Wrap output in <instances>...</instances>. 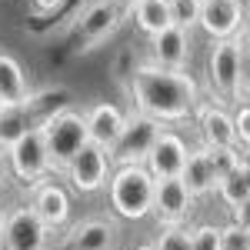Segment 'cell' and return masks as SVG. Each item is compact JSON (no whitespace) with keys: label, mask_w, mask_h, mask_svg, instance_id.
<instances>
[{"label":"cell","mask_w":250,"mask_h":250,"mask_svg":"<svg viewBox=\"0 0 250 250\" xmlns=\"http://www.w3.org/2000/svg\"><path fill=\"white\" fill-rule=\"evenodd\" d=\"M124 87L130 94V104H134L137 114L154 117L164 127L177 124V120H187L204 104L200 87L187 70H167V67H157L154 60L134 67Z\"/></svg>","instance_id":"cell-1"},{"label":"cell","mask_w":250,"mask_h":250,"mask_svg":"<svg viewBox=\"0 0 250 250\" xmlns=\"http://www.w3.org/2000/svg\"><path fill=\"white\" fill-rule=\"evenodd\" d=\"M154 190L157 180L147 167H117L110 173V210L124 220H140L147 213H154Z\"/></svg>","instance_id":"cell-2"},{"label":"cell","mask_w":250,"mask_h":250,"mask_svg":"<svg viewBox=\"0 0 250 250\" xmlns=\"http://www.w3.org/2000/svg\"><path fill=\"white\" fill-rule=\"evenodd\" d=\"M164 130H167V127H164L160 120L130 110L124 130L117 137V144L107 150V154H110V164H114V167H144L147 157H150V150H154L157 137L164 134Z\"/></svg>","instance_id":"cell-3"},{"label":"cell","mask_w":250,"mask_h":250,"mask_svg":"<svg viewBox=\"0 0 250 250\" xmlns=\"http://www.w3.org/2000/svg\"><path fill=\"white\" fill-rule=\"evenodd\" d=\"M43 144H47V154H50V164L54 170H63L74 154H80L87 144H90V134H87V124H83V114L80 110H60L57 117H50L43 127Z\"/></svg>","instance_id":"cell-4"},{"label":"cell","mask_w":250,"mask_h":250,"mask_svg":"<svg viewBox=\"0 0 250 250\" xmlns=\"http://www.w3.org/2000/svg\"><path fill=\"white\" fill-rule=\"evenodd\" d=\"M207 77L220 100H244V37L213 40L207 57Z\"/></svg>","instance_id":"cell-5"},{"label":"cell","mask_w":250,"mask_h":250,"mask_svg":"<svg viewBox=\"0 0 250 250\" xmlns=\"http://www.w3.org/2000/svg\"><path fill=\"white\" fill-rule=\"evenodd\" d=\"M124 20V3L120 0H94L77 14L70 34L77 40V50H94L107 37H114Z\"/></svg>","instance_id":"cell-6"},{"label":"cell","mask_w":250,"mask_h":250,"mask_svg":"<svg viewBox=\"0 0 250 250\" xmlns=\"http://www.w3.org/2000/svg\"><path fill=\"white\" fill-rule=\"evenodd\" d=\"M47 244H50V227L37 217L30 204L3 213V230H0L3 250H47Z\"/></svg>","instance_id":"cell-7"},{"label":"cell","mask_w":250,"mask_h":250,"mask_svg":"<svg viewBox=\"0 0 250 250\" xmlns=\"http://www.w3.org/2000/svg\"><path fill=\"white\" fill-rule=\"evenodd\" d=\"M7 164H10V170H14V177H17L20 184H27V187L43 184V177L54 170V164H50V154H47V144H43L40 127L37 130H27L7 150Z\"/></svg>","instance_id":"cell-8"},{"label":"cell","mask_w":250,"mask_h":250,"mask_svg":"<svg viewBox=\"0 0 250 250\" xmlns=\"http://www.w3.org/2000/svg\"><path fill=\"white\" fill-rule=\"evenodd\" d=\"M110 154L104 150V147H97V144H87L80 154H74V160L63 167V177L70 180V187L77 193H97L104 190L107 184H110Z\"/></svg>","instance_id":"cell-9"},{"label":"cell","mask_w":250,"mask_h":250,"mask_svg":"<svg viewBox=\"0 0 250 250\" xmlns=\"http://www.w3.org/2000/svg\"><path fill=\"white\" fill-rule=\"evenodd\" d=\"M197 27L210 40L244 37L247 7H244V0H204V7H200V23H197Z\"/></svg>","instance_id":"cell-10"},{"label":"cell","mask_w":250,"mask_h":250,"mask_svg":"<svg viewBox=\"0 0 250 250\" xmlns=\"http://www.w3.org/2000/svg\"><path fill=\"white\" fill-rule=\"evenodd\" d=\"M193 210V197L190 190L184 187L180 177H170V180H157L154 190V217L160 227H184V220L190 217Z\"/></svg>","instance_id":"cell-11"},{"label":"cell","mask_w":250,"mask_h":250,"mask_svg":"<svg viewBox=\"0 0 250 250\" xmlns=\"http://www.w3.org/2000/svg\"><path fill=\"white\" fill-rule=\"evenodd\" d=\"M120 227L110 217H90L74 224L63 237V250H117Z\"/></svg>","instance_id":"cell-12"},{"label":"cell","mask_w":250,"mask_h":250,"mask_svg":"<svg viewBox=\"0 0 250 250\" xmlns=\"http://www.w3.org/2000/svg\"><path fill=\"white\" fill-rule=\"evenodd\" d=\"M187 140L180 134H173V130H164V134L157 137L154 150L147 157V170L154 173V180H170V177H180L184 173V164H187Z\"/></svg>","instance_id":"cell-13"},{"label":"cell","mask_w":250,"mask_h":250,"mask_svg":"<svg viewBox=\"0 0 250 250\" xmlns=\"http://www.w3.org/2000/svg\"><path fill=\"white\" fill-rule=\"evenodd\" d=\"M30 207L37 210V217L50 227V230H60V227H67L70 224V193L63 190V184L57 180H43L34 187L30 193Z\"/></svg>","instance_id":"cell-14"},{"label":"cell","mask_w":250,"mask_h":250,"mask_svg":"<svg viewBox=\"0 0 250 250\" xmlns=\"http://www.w3.org/2000/svg\"><path fill=\"white\" fill-rule=\"evenodd\" d=\"M83 114V124H87V134H90V144L97 147H104V150H110L117 144V137L124 130V124H127V114L114 107V104H90V107H83L80 110Z\"/></svg>","instance_id":"cell-15"},{"label":"cell","mask_w":250,"mask_h":250,"mask_svg":"<svg viewBox=\"0 0 250 250\" xmlns=\"http://www.w3.org/2000/svg\"><path fill=\"white\" fill-rule=\"evenodd\" d=\"M197 127L207 150L220 147H237V130H233V114H227L220 104H200L197 107Z\"/></svg>","instance_id":"cell-16"},{"label":"cell","mask_w":250,"mask_h":250,"mask_svg":"<svg viewBox=\"0 0 250 250\" xmlns=\"http://www.w3.org/2000/svg\"><path fill=\"white\" fill-rule=\"evenodd\" d=\"M150 60H154L157 67H167V70H187V60H190V34L180 30V27L160 30L157 37H150Z\"/></svg>","instance_id":"cell-17"},{"label":"cell","mask_w":250,"mask_h":250,"mask_svg":"<svg viewBox=\"0 0 250 250\" xmlns=\"http://www.w3.org/2000/svg\"><path fill=\"white\" fill-rule=\"evenodd\" d=\"M184 187L190 190V197H207V193L217 190V177H213V167H210V154L207 147H197L187 154V164H184V173H180Z\"/></svg>","instance_id":"cell-18"},{"label":"cell","mask_w":250,"mask_h":250,"mask_svg":"<svg viewBox=\"0 0 250 250\" xmlns=\"http://www.w3.org/2000/svg\"><path fill=\"white\" fill-rule=\"evenodd\" d=\"M30 83H27V74L10 54H0V100L7 107H23L30 100Z\"/></svg>","instance_id":"cell-19"},{"label":"cell","mask_w":250,"mask_h":250,"mask_svg":"<svg viewBox=\"0 0 250 250\" xmlns=\"http://www.w3.org/2000/svg\"><path fill=\"white\" fill-rule=\"evenodd\" d=\"M127 14L134 17L137 30H140V34H147V37H157L160 30L173 27L167 0H134V3L127 7Z\"/></svg>","instance_id":"cell-20"},{"label":"cell","mask_w":250,"mask_h":250,"mask_svg":"<svg viewBox=\"0 0 250 250\" xmlns=\"http://www.w3.org/2000/svg\"><path fill=\"white\" fill-rule=\"evenodd\" d=\"M67 104H70V90H67V87H47V90H40V94H30V100H27L23 107H27V114L34 120V127H43L50 117H57L60 110H67Z\"/></svg>","instance_id":"cell-21"},{"label":"cell","mask_w":250,"mask_h":250,"mask_svg":"<svg viewBox=\"0 0 250 250\" xmlns=\"http://www.w3.org/2000/svg\"><path fill=\"white\" fill-rule=\"evenodd\" d=\"M27 130H37L34 120H30V114H27V107H7L3 117H0V150L7 154Z\"/></svg>","instance_id":"cell-22"},{"label":"cell","mask_w":250,"mask_h":250,"mask_svg":"<svg viewBox=\"0 0 250 250\" xmlns=\"http://www.w3.org/2000/svg\"><path fill=\"white\" fill-rule=\"evenodd\" d=\"M217 197L227 204V207H237L240 200H247L250 197V177H247V164L240 167V170H233L230 177H224L220 184H217Z\"/></svg>","instance_id":"cell-23"},{"label":"cell","mask_w":250,"mask_h":250,"mask_svg":"<svg viewBox=\"0 0 250 250\" xmlns=\"http://www.w3.org/2000/svg\"><path fill=\"white\" fill-rule=\"evenodd\" d=\"M207 154H210V167H213V177H217V184L247 164V157L240 154L237 147H220V150H207Z\"/></svg>","instance_id":"cell-24"},{"label":"cell","mask_w":250,"mask_h":250,"mask_svg":"<svg viewBox=\"0 0 250 250\" xmlns=\"http://www.w3.org/2000/svg\"><path fill=\"white\" fill-rule=\"evenodd\" d=\"M167 7H170L173 27H180V30L190 34V27L200 23V7H204V0H167Z\"/></svg>","instance_id":"cell-25"},{"label":"cell","mask_w":250,"mask_h":250,"mask_svg":"<svg viewBox=\"0 0 250 250\" xmlns=\"http://www.w3.org/2000/svg\"><path fill=\"white\" fill-rule=\"evenodd\" d=\"M157 250H193L187 227H160V237L154 240Z\"/></svg>","instance_id":"cell-26"},{"label":"cell","mask_w":250,"mask_h":250,"mask_svg":"<svg viewBox=\"0 0 250 250\" xmlns=\"http://www.w3.org/2000/svg\"><path fill=\"white\" fill-rule=\"evenodd\" d=\"M193 250H220V227L213 224H200L197 230H190Z\"/></svg>","instance_id":"cell-27"},{"label":"cell","mask_w":250,"mask_h":250,"mask_svg":"<svg viewBox=\"0 0 250 250\" xmlns=\"http://www.w3.org/2000/svg\"><path fill=\"white\" fill-rule=\"evenodd\" d=\"M220 250H250V230H240V227H220Z\"/></svg>","instance_id":"cell-28"},{"label":"cell","mask_w":250,"mask_h":250,"mask_svg":"<svg viewBox=\"0 0 250 250\" xmlns=\"http://www.w3.org/2000/svg\"><path fill=\"white\" fill-rule=\"evenodd\" d=\"M233 130H237V144H244L250 150V104H240L233 114Z\"/></svg>","instance_id":"cell-29"},{"label":"cell","mask_w":250,"mask_h":250,"mask_svg":"<svg viewBox=\"0 0 250 250\" xmlns=\"http://www.w3.org/2000/svg\"><path fill=\"white\" fill-rule=\"evenodd\" d=\"M230 224H233V227H240V230H250V197H247V200H240V204L230 210Z\"/></svg>","instance_id":"cell-30"},{"label":"cell","mask_w":250,"mask_h":250,"mask_svg":"<svg viewBox=\"0 0 250 250\" xmlns=\"http://www.w3.org/2000/svg\"><path fill=\"white\" fill-rule=\"evenodd\" d=\"M240 90H244V100L250 104V34H244V83H240Z\"/></svg>","instance_id":"cell-31"},{"label":"cell","mask_w":250,"mask_h":250,"mask_svg":"<svg viewBox=\"0 0 250 250\" xmlns=\"http://www.w3.org/2000/svg\"><path fill=\"white\" fill-rule=\"evenodd\" d=\"M63 0H30V7H34V14H54Z\"/></svg>","instance_id":"cell-32"},{"label":"cell","mask_w":250,"mask_h":250,"mask_svg":"<svg viewBox=\"0 0 250 250\" xmlns=\"http://www.w3.org/2000/svg\"><path fill=\"white\" fill-rule=\"evenodd\" d=\"M137 250H157V247H154V244H140Z\"/></svg>","instance_id":"cell-33"},{"label":"cell","mask_w":250,"mask_h":250,"mask_svg":"<svg viewBox=\"0 0 250 250\" xmlns=\"http://www.w3.org/2000/svg\"><path fill=\"white\" fill-rule=\"evenodd\" d=\"M3 110H7V104H3V100H0V117H3Z\"/></svg>","instance_id":"cell-34"},{"label":"cell","mask_w":250,"mask_h":250,"mask_svg":"<svg viewBox=\"0 0 250 250\" xmlns=\"http://www.w3.org/2000/svg\"><path fill=\"white\" fill-rule=\"evenodd\" d=\"M0 230H3V210H0Z\"/></svg>","instance_id":"cell-35"},{"label":"cell","mask_w":250,"mask_h":250,"mask_svg":"<svg viewBox=\"0 0 250 250\" xmlns=\"http://www.w3.org/2000/svg\"><path fill=\"white\" fill-rule=\"evenodd\" d=\"M247 177H250V157H247Z\"/></svg>","instance_id":"cell-36"},{"label":"cell","mask_w":250,"mask_h":250,"mask_svg":"<svg viewBox=\"0 0 250 250\" xmlns=\"http://www.w3.org/2000/svg\"><path fill=\"white\" fill-rule=\"evenodd\" d=\"M120 3H127V7H130V3H134V0H120Z\"/></svg>","instance_id":"cell-37"},{"label":"cell","mask_w":250,"mask_h":250,"mask_svg":"<svg viewBox=\"0 0 250 250\" xmlns=\"http://www.w3.org/2000/svg\"><path fill=\"white\" fill-rule=\"evenodd\" d=\"M0 184H3V173H0Z\"/></svg>","instance_id":"cell-38"}]
</instances>
